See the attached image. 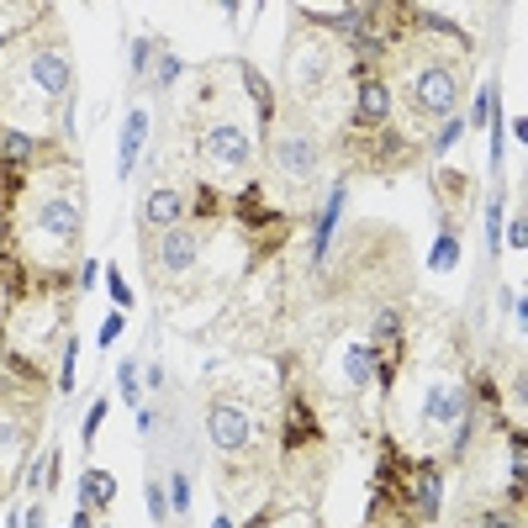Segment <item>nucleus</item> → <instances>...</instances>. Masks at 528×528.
Instances as JSON below:
<instances>
[{"instance_id":"1","label":"nucleus","mask_w":528,"mask_h":528,"mask_svg":"<svg viewBox=\"0 0 528 528\" xmlns=\"http://www.w3.org/2000/svg\"><path fill=\"white\" fill-rule=\"evenodd\" d=\"M80 233H85V206L74 201L69 191H53V196H43V201L32 206L27 243L43 254V264L74 259V249H80Z\"/></svg>"},{"instance_id":"2","label":"nucleus","mask_w":528,"mask_h":528,"mask_svg":"<svg viewBox=\"0 0 528 528\" xmlns=\"http://www.w3.org/2000/svg\"><path fill=\"white\" fill-rule=\"evenodd\" d=\"M460 96H465V80L449 59H423L407 80V106L418 111L423 122H455Z\"/></svg>"},{"instance_id":"3","label":"nucleus","mask_w":528,"mask_h":528,"mask_svg":"<svg viewBox=\"0 0 528 528\" xmlns=\"http://www.w3.org/2000/svg\"><path fill=\"white\" fill-rule=\"evenodd\" d=\"M344 148H349V164L354 169H375V175H396L418 159V143L402 138L396 127H360L349 122L344 127Z\"/></svg>"},{"instance_id":"4","label":"nucleus","mask_w":528,"mask_h":528,"mask_svg":"<svg viewBox=\"0 0 528 528\" xmlns=\"http://www.w3.org/2000/svg\"><path fill=\"white\" fill-rule=\"evenodd\" d=\"M206 433H212V444L222 449V455L228 460H243L254 449V418L249 412H243L238 402H228V396H212V402H206Z\"/></svg>"},{"instance_id":"5","label":"nucleus","mask_w":528,"mask_h":528,"mask_svg":"<svg viewBox=\"0 0 528 528\" xmlns=\"http://www.w3.org/2000/svg\"><path fill=\"white\" fill-rule=\"evenodd\" d=\"M201 159L212 175H238V169H249V159H254V138L238 122H212L201 132Z\"/></svg>"},{"instance_id":"6","label":"nucleus","mask_w":528,"mask_h":528,"mask_svg":"<svg viewBox=\"0 0 528 528\" xmlns=\"http://www.w3.org/2000/svg\"><path fill=\"white\" fill-rule=\"evenodd\" d=\"M270 159H275V169H280V175H286V180L307 185V180L317 175V159H323V148L312 143V132L280 127L275 138H270Z\"/></svg>"},{"instance_id":"7","label":"nucleus","mask_w":528,"mask_h":528,"mask_svg":"<svg viewBox=\"0 0 528 528\" xmlns=\"http://www.w3.org/2000/svg\"><path fill=\"white\" fill-rule=\"evenodd\" d=\"M154 259H159V280L169 286V280L191 275L201 264V233L191 228V222H180V228H164L159 243H154Z\"/></svg>"},{"instance_id":"8","label":"nucleus","mask_w":528,"mask_h":528,"mask_svg":"<svg viewBox=\"0 0 528 528\" xmlns=\"http://www.w3.org/2000/svg\"><path fill=\"white\" fill-rule=\"evenodd\" d=\"M328 80H338V53L328 43H296L291 48V85L301 90V96H317Z\"/></svg>"},{"instance_id":"9","label":"nucleus","mask_w":528,"mask_h":528,"mask_svg":"<svg viewBox=\"0 0 528 528\" xmlns=\"http://www.w3.org/2000/svg\"><path fill=\"white\" fill-rule=\"evenodd\" d=\"M27 74H32V85L43 90L48 101H64V96H69V85H74V64H69V48H64V43L32 48V59H27Z\"/></svg>"},{"instance_id":"10","label":"nucleus","mask_w":528,"mask_h":528,"mask_svg":"<svg viewBox=\"0 0 528 528\" xmlns=\"http://www.w3.org/2000/svg\"><path fill=\"white\" fill-rule=\"evenodd\" d=\"M354 122H360V127H391V122H396V96H391L386 80H360Z\"/></svg>"},{"instance_id":"11","label":"nucleus","mask_w":528,"mask_h":528,"mask_svg":"<svg viewBox=\"0 0 528 528\" xmlns=\"http://www.w3.org/2000/svg\"><path fill=\"white\" fill-rule=\"evenodd\" d=\"M143 222H148L154 233L180 228V222H185V191H180V185H154V191H148V201H143Z\"/></svg>"},{"instance_id":"12","label":"nucleus","mask_w":528,"mask_h":528,"mask_svg":"<svg viewBox=\"0 0 528 528\" xmlns=\"http://www.w3.org/2000/svg\"><path fill=\"white\" fill-rule=\"evenodd\" d=\"M433 185H439V217H444V228H455V222L470 212V175H455V169H439L433 175Z\"/></svg>"},{"instance_id":"13","label":"nucleus","mask_w":528,"mask_h":528,"mask_svg":"<svg viewBox=\"0 0 528 528\" xmlns=\"http://www.w3.org/2000/svg\"><path fill=\"white\" fill-rule=\"evenodd\" d=\"M317 444H323V428L312 418V402L307 396H291L286 402V449L296 455V449H317Z\"/></svg>"},{"instance_id":"14","label":"nucleus","mask_w":528,"mask_h":528,"mask_svg":"<svg viewBox=\"0 0 528 528\" xmlns=\"http://www.w3.org/2000/svg\"><path fill=\"white\" fill-rule=\"evenodd\" d=\"M423 418L428 423H460V418H470V386H428Z\"/></svg>"},{"instance_id":"15","label":"nucleus","mask_w":528,"mask_h":528,"mask_svg":"<svg viewBox=\"0 0 528 528\" xmlns=\"http://www.w3.org/2000/svg\"><path fill=\"white\" fill-rule=\"evenodd\" d=\"M338 212H344V185H333L328 201H323V217H317V228H312V264L323 270V259L333 249V233H338Z\"/></svg>"},{"instance_id":"16","label":"nucleus","mask_w":528,"mask_h":528,"mask_svg":"<svg viewBox=\"0 0 528 528\" xmlns=\"http://www.w3.org/2000/svg\"><path fill=\"white\" fill-rule=\"evenodd\" d=\"M143 132H148V111L138 106V111H132V117H127V132H122V154H117V175H122V180L132 175V169H138V148H143Z\"/></svg>"},{"instance_id":"17","label":"nucleus","mask_w":528,"mask_h":528,"mask_svg":"<svg viewBox=\"0 0 528 528\" xmlns=\"http://www.w3.org/2000/svg\"><path fill=\"white\" fill-rule=\"evenodd\" d=\"M238 74H243V90L254 96V111H259V122H275V90H270V80L254 69V64H238Z\"/></svg>"},{"instance_id":"18","label":"nucleus","mask_w":528,"mask_h":528,"mask_svg":"<svg viewBox=\"0 0 528 528\" xmlns=\"http://www.w3.org/2000/svg\"><path fill=\"white\" fill-rule=\"evenodd\" d=\"M370 349H402V312L396 307H381L370 323Z\"/></svg>"},{"instance_id":"19","label":"nucleus","mask_w":528,"mask_h":528,"mask_svg":"<svg viewBox=\"0 0 528 528\" xmlns=\"http://www.w3.org/2000/svg\"><path fill=\"white\" fill-rule=\"evenodd\" d=\"M344 375H349V386H370L375 381V349L370 344L344 349Z\"/></svg>"},{"instance_id":"20","label":"nucleus","mask_w":528,"mask_h":528,"mask_svg":"<svg viewBox=\"0 0 528 528\" xmlns=\"http://www.w3.org/2000/svg\"><path fill=\"white\" fill-rule=\"evenodd\" d=\"M185 206L196 212V228H201V222H217V217H222V191H217V180H201L196 196L185 201Z\"/></svg>"},{"instance_id":"21","label":"nucleus","mask_w":528,"mask_h":528,"mask_svg":"<svg viewBox=\"0 0 528 528\" xmlns=\"http://www.w3.org/2000/svg\"><path fill=\"white\" fill-rule=\"evenodd\" d=\"M455 264H460V238H455V228H439V243H433V254H428V270L444 275V270H455Z\"/></svg>"},{"instance_id":"22","label":"nucleus","mask_w":528,"mask_h":528,"mask_svg":"<svg viewBox=\"0 0 528 528\" xmlns=\"http://www.w3.org/2000/svg\"><path fill=\"white\" fill-rule=\"evenodd\" d=\"M111 497H117V481L106 476V470H85V507H111Z\"/></svg>"},{"instance_id":"23","label":"nucleus","mask_w":528,"mask_h":528,"mask_svg":"<svg viewBox=\"0 0 528 528\" xmlns=\"http://www.w3.org/2000/svg\"><path fill=\"white\" fill-rule=\"evenodd\" d=\"M465 528H523V523L507 507H476V513H465Z\"/></svg>"},{"instance_id":"24","label":"nucleus","mask_w":528,"mask_h":528,"mask_svg":"<svg viewBox=\"0 0 528 528\" xmlns=\"http://www.w3.org/2000/svg\"><path fill=\"white\" fill-rule=\"evenodd\" d=\"M148 513H154L159 528H169V502H164V481H159V476L148 481Z\"/></svg>"},{"instance_id":"25","label":"nucleus","mask_w":528,"mask_h":528,"mask_svg":"<svg viewBox=\"0 0 528 528\" xmlns=\"http://www.w3.org/2000/svg\"><path fill=\"white\" fill-rule=\"evenodd\" d=\"M59 470V460H32V470H27V486L32 492H48V476Z\"/></svg>"},{"instance_id":"26","label":"nucleus","mask_w":528,"mask_h":528,"mask_svg":"<svg viewBox=\"0 0 528 528\" xmlns=\"http://www.w3.org/2000/svg\"><path fill=\"white\" fill-rule=\"evenodd\" d=\"M117 386H122V396H127V407H138V365H132V360L117 370Z\"/></svg>"},{"instance_id":"27","label":"nucleus","mask_w":528,"mask_h":528,"mask_svg":"<svg viewBox=\"0 0 528 528\" xmlns=\"http://www.w3.org/2000/svg\"><path fill=\"white\" fill-rule=\"evenodd\" d=\"M460 138H465V122H444V132L433 138V154H449V148H455Z\"/></svg>"},{"instance_id":"28","label":"nucleus","mask_w":528,"mask_h":528,"mask_svg":"<svg viewBox=\"0 0 528 528\" xmlns=\"http://www.w3.org/2000/svg\"><path fill=\"white\" fill-rule=\"evenodd\" d=\"M169 486H175V513L185 518V513H191V476H185V470H175V481H169Z\"/></svg>"},{"instance_id":"29","label":"nucleus","mask_w":528,"mask_h":528,"mask_svg":"<svg viewBox=\"0 0 528 528\" xmlns=\"http://www.w3.org/2000/svg\"><path fill=\"white\" fill-rule=\"evenodd\" d=\"M101 423H106V402H96V407L85 412V428H80V439L90 444V439H96V428H101Z\"/></svg>"},{"instance_id":"30","label":"nucleus","mask_w":528,"mask_h":528,"mask_svg":"<svg viewBox=\"0 0 528 528\" xmlns=\"http://www.w3.org/2000/svg\"><path fill=\"white\" fill-rule=\"evenodd\" d=\"M180 74H185V64L175 59V53H164V59H159V85H175Z\"/></svg>"},{"instance_id":"31","label":"nucleus","mask_w":528,"mask_h":528,"mask_svg":"<svg viewBox=\"0 0 528 528\" xmlns=\"http://www.w3.org/2000/svg\"><path fill=\"white\" fill-rule=\"evenodd\" d=\"M111 280H106V286H111V301H117V307H132V291H127V280L117 275V270H106Z\"/></svg>"},{"instance_id":"32","label":"nucleus","mask_w":528,"mask_h":528,"mask_svg":"<svg viewBox=\"0 0 528 528\" xmlns=\"http://www.w3.org/2000/svg\"><path fill=\"white\" fill-rule=\"evenodd\" d=\"M117 333H122V312H117V317H106V323H101V344H117Z\"/></svg>"},{"instance_id":"33","label":"nucleus","mask_w":528,"mask_h":528,"mask_svg":"<svg viewBox=\"0 0 528 528\" xmlns=\"http://www.w3.org/2000/svg\"><path fill=\"white\" fill-rule=\"evenodd\" d=\"M69 528H96V513H90V507L80 502V513H74V523Z\"/></svg>"},{"instance_id":"34","label":"nucleus","mask_w":528,"mask_h":528,"mask_svg":"<svg viewBox=\"0 0 528 528\" xmlns=\"http://www.w3.org/2000/svg\"><path fill=\"white\" fill-rule=\"evenodd\" d=\"M27 528H48V518H43V507H32V513H27Z\"/></svg>"},{"instance_id":"35","label":"nucleus","mask_w":528,"mask_h":528,"mask_svg":"<svg viewBox=\"0 0 528 528\" xmlns=\"http://www.w3.org/2000/svg\"><path fill=\"white\" fill-rule=\"evenodd\" d=\"M212 528H233V523H228V518H217V523H212Z\"/></svg>"},{"instance_id":"36","label":"nucleus","mask_w":528,"mask_h":528,"mask_svg":"<svg viewBox=\"0 0 528 528\" xmlns=\"http://www.w3.org/2000/svg\"><path fill=\"white\" fill-rule=\"evenodd\" d=\"M0 48H6V37H0Z\"/></svg>"},{"instance_id":"37","label":"nucleus","mask_w":528,"mask_h":528,"mask_svg":"<svg viewBox=\"0 0 528 528\" xmlns=\"http://www.w3.org/2000/svg\"><path fill=\"white\" fill-rule=\"evenodd\" d=\"M0 492H6V486H0Z\"/></svg>"}]
</instances>
